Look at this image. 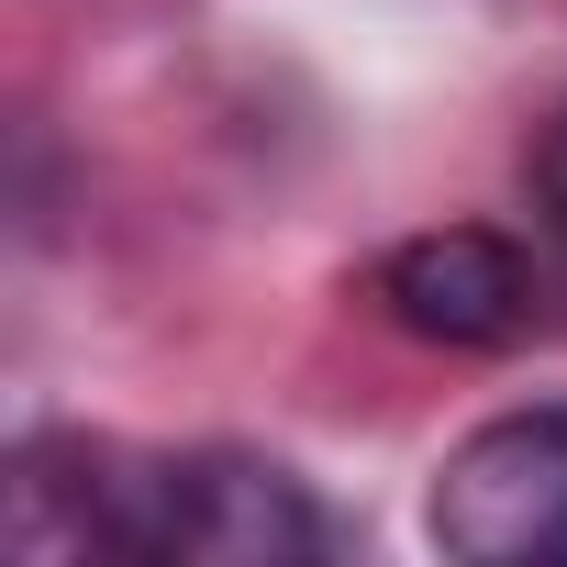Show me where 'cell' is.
<instances>
[{"mask_svg": "<svg viewBox=\"0 0 567 567\" xmlns=\"http://www.w3.org/2000/svg\"><path fill=\"white\" fill-rule=\"evenodd\" d=\"M423 523L467 567H567V401L478 423L434 467Z\"/></svg>", "mask_w": 567, "mask_h": 567, "instance_id": "6da1fadb", "label": "cell"}, {"mask_svg": "<svg viewBox=\"0 0 567 567\" xmlns=\"http://www.w3.org/2000/svg\"><path fill=\"white\" fill-rule=\"evenodd\" d=\"M323 545H334L323 501L278 456L200 445V456H167L145 478V556H178V567H312Z\"/></svg>", "mask_w": 567, "mask_h": 567, "instance_id": "7a4b0ae2", "label": "cell"}, {"mask_svg": "<svg viewBox=\"0 0 567 567\" xmlns=\"http://www.w3.org/2000/svg\"><path fill=\"white\" fill-rule=\"evenodd\" d=\"M379 312L423 346L489 357L534 323V256L512 234H489V223H434V234L379 256Z\"/></svg>", "mask_w": 567, "mask_h": 567, "instance_id": "3957f363", "label": "cell"}, {"mask_svg": "<svg viewBox=\"0 0 567 567\" xmlns=\"http://www.w3.org/2000/svg\"><path fill=\"white\" fill-rule=\"evenodd\" d=\"M534 212H545V234L567 245V112H556L545 145H534Z\"/></svg>", "mask_w": 567, "mask_h": 567, "instance_id": "277c9868", "label": "cell"}]
</instances>
